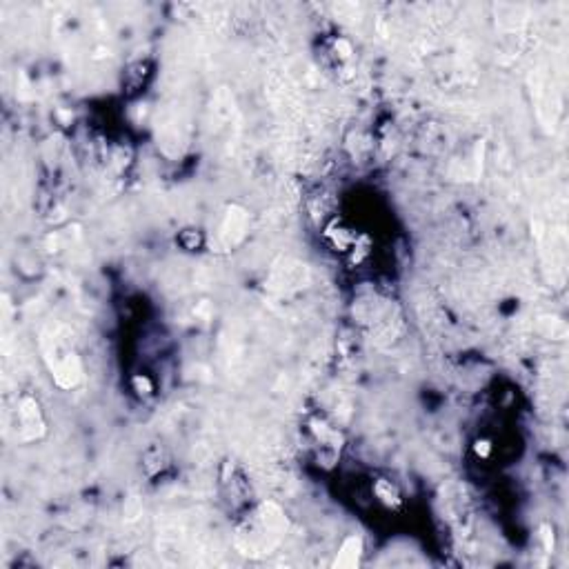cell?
I'll return each instance as SVG.
<instances>
[{
	"mask_svg": "<svg viewBox=\"0 0 569 569\" xmlns=\"http://www.w3.org/2000/svg\"><path fill=\"white\" fill-rule=\"evenodd\" d=\"M360 554H363V541L358 536H351L341 547L333 565H336V567H356L358 560H360Z\"/></svg>",
	"mask_w": 569,
	"mask_h": 569,
	"instance_id": "cell-1",
	"label": "cell"
}]
</instances>
